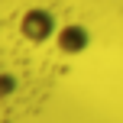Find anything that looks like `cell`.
I'll use <instances>...</instances> for the list:
<instances>
[{
	"label": "cell",
	"instance_id": "1",
	"mask_svg": "<svg viewBox=\"0 0 123 123\" xmlns=\"http://www.w3.org/2000/svg\"><path fill=\"white\" fill-rule=\"evenodd\" d=\"M58 32V19L52 10L45 6H29V10L19 16V36L32 45H42V42H52Z\"/></svg>",
	"mask_w": 123,
	"mask_h": 123
},
{
	"label": "cell",
	"instance_id": "2",
	"mask_svg": "<svg viewBox=\"0 0 123 123\" xmlns=\"http://www.w3.org/2000/svg\"><path fill=\"white\" fill-rule=\"evenodd\" d=\"M52 42H55V49H58L65 58L84 55L87 45H91V29H87L84 23H62Z\"/></svg>",
	"mask_w": 123,
	"mask_h": 123
},
{
	"label": "cell",
	"instance_id": "3",
	"mask_svg": "<svg viewBox=\"0 0 123 123\" xmlns=\"http://www.w3.org/2000/svg\"><path fill=\"white\" fill-rule=\"evenodd\" d=\"M16 91V78H13V74H0V97H3V94H13Z\"/></svg>",
	"mask_w": 123,
	"mask_h": 123
}]
</instances>
